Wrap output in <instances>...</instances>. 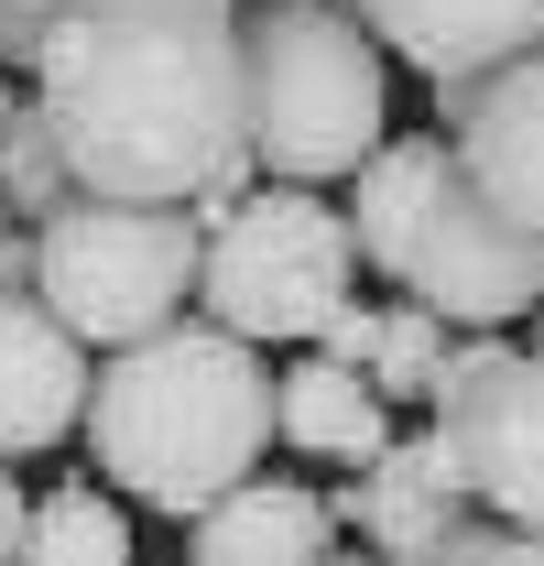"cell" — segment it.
Segmentation results:
<instances>
[{"instance_id": "21", "label": "cell", "mask_w": 544, "mask_h": 566, "mask_svg": "<svg viewBox=\"0 0 544 566\" xmlns=\"http://www.w3.org/2000/svg\"><path fill=\"white\" fill-rule=\"evenodd\" d=\"M22 512H33V491H22V469L0 458V566H11V545H22Z\"/></svg>"}, {"instance_id": "19", "label": "cell", "mask_w": 544, "mask_h": 566, "mask_svg": "<svg viewBox=\"0 0 544 566\" xmlns=\"http://www.w3.org/2000/svg\"><path fill=\"white\" fill-rule=\"evenodd\" d=\"M447 566H544V534H523V523H469V545Z\"/></svg>"}, {"instance_id": "6", "label": "cell", "mask_w": 544, "mask_h": 566, "mask_svg": "<svg viewBox=\"0 0 544 566\" xmlns=\"http://www.w3.org/2000/svg\"><path fill=\"white\" fill-rule=\"evenodd\" d=\"M436 436L458 447L490 523L544 534V349H501V327H469L436 381Z\"/></svg>"}, {"instance_id": "10", "label": "cell", "mask_w": 544, "mask_h": 566, "mask_svg": "<svg viewBox=\"0 0 544 566\" xmlns=\"http://www.w3.org/2000/svg\"><path fill=\"white\" fill-rule=\"evenodd\" d=\"M87 381H98V349L33 283H0V458L11 469L22 458H55L87 424Z\"/></svg>"}, {"instance_id": "23", "label": "cell", "mask_w": 544, "mask_h": 566, "mask_svg": "<svg viewBox=\"0 0 544 566\" xmlns=\"http://www.w3.org/2000/svg\"><path fill=\"white\" fill-rule=\"evenodd\" d=\"M0 66H11V0H0Z\"/></svg>"}, {"instance_id": "16", "label": "cell", "mask_w": 544, "mask_h": 566, "mask_svg": "<svg viewBox=\"0 0 544 566\" xmlns=\"http://www.w3.org/2000/svg\"><path fill=\"white\" fill-rule=\"evenodd\" d=\"M0 197L33 218V229L76 197V164H66V142H55V109H44L33 87L11 98V132H0Z\"/></svg>"}, {"instance_id": "5", "label": "cell", "mask_w": 544, "mask_h": 566, "mask_svg": "<svg viewBox=\"0 0 544 566\" xmlns=\"http://www.w3.org/2000/svg\"><path fill=\"white\" fill-rule=\"evenodd\" d=\"M207 218L197 208H142V197H87L33 229V294L66 316L87 349H132L197 305Z\"/></svg>"}, {"instance_id": "24", "label": "cell", "mask_w": 544, "mask_h": 566, "mask_svg": "<svg viewBox=\"0 0 544 566\" xmlns=\"http://www.w3.org/2000/svg\"><path fill=\"white\" fill-rule=\"evenodd\" d=\"M11 98H22V87H11V76H0V132H11Z\"/></svg>"}, {"instance_id": "9", "label": "cell", "mask_w": 544, "mask_h": 566, "mask_svg": "<svg viewBox=\"0 0 544 566\" xmlns=\"http://www.w3.org/2000/svg\"><path fill=\"white\" fill-rule=\"evenodd\" d=\"M436 132L458 142V175L479 197L523 240H544V44L490 76H447L436 87Z\"/></svg>"}, {"instance_id": "2", "label": "cell", "mask_w": 544, "mask_h": 566, "mask_svg": "<svg viewBox=\"0 0 544 566\" xmlns=\"http://www.w3.org/2000/svg\"><path fill=\"white\" fill-rule=\"evenodd\" d=\"M87 458L121 501H153L175 523H197L218 491H240L272 458V370L240 327L175 316L132 349H98L87 381Z\"/></svg>"}, {"instance_id": "15", "label": "cell", "mask_w": 544, "mask_h": 566, "mask_svg": "<svg viewBox=\"0 0 544 566\" xmlns=\"http://www.w3.org/2000/svg\"><path fill=\"white\" fill-rule=\"evenodd\" d=\"M11 566H142L132 556V512L76 469V480H55V491H33Z\"/></svg>"}, {"instance_id": "22", "label": "cell", "mask_w": 544, "mask_h": 566, "mask_svg": "<svg viewBox=\"0 0 544 566\" xmlns=\"http://www.w3.org/2000/svg\"><path fill=\"white\" fill-rule=\"evenodd\" d=\"M327 566H381V556H370V545H327Z\"/></svg>"}, {"instance_id": "11", "label": "cell", "mask_w": 544, "mask_h": 566, "mask_svg": "<svg viewBox=\"0 0 544 566\" xmlns=\"http://www.w3.org/2000/svg\"><path fill=\"white\" fill-rule=\"evenodd\" d=\"M370 33H381V55L414 66L425 87H447V76H490L512 66V55H534L544 44V0H348Z\"/></svg>"}, {"instance_id": "4", "label": "cell", "mask_w": 544, "mask_h": 566, "mask_svg": "<svg viewBox=\"0 0 544 566\" xmlns=\"http://www.w3.org/2000/svg\"><path fill=\"white\" fill-rule=\"evenodd\" d=\"M359 283V240H348V208L316 197V186H283V175H251L229 208L207 218V262H197V316L240 327L251 349L272 338H316Z\"/></svg>"}, {"instance_id": "18", "label": "cell", "mask_w": 544, "mask_h": 566, "mask_svg": "<svg viewBox=\"0 0 544 566\" xmlns=\"http://www.w3.org/2000/svg\"><path fill=\"white\" fill-rule=\"evenodd\" d=\"M66 11H132V0H11V76H33L44 33H55ZM175 11H240V0H175Z\"/></svg>"}, {"instance_id": "7", "label": "cell", "mask_w": 544, "mask_h": 566, "mask_svg": "<svg viewBox=\"0 0 544 566\" xmlns=\"http://www.w3.org/2000/svg\"><path fill=\"white\" fill-rule=\"evenodd\" d=\"M404 294H425L447 327H512V316L544 305V240H523L469 175H447L436 208H425V229H414Z\"/></svg>"}, {"instance_id": "12", "label": "cell", "mask_w": 544, "mask_h": 566, "mask_svg": "<svg viewBox=\"0 0 544 566\" xmlns=\"http://www.w3.org/2000/svg\"><path fill=\"white\" fill-rule=\"evenodd\" d=\"M272 447L283 458H338V469H370L381 447H393V403H381V381L338 349H305L272 370Z\"/></svg>"}, {"instance_id": "14", "label": "cell", "mask_w": 544, "mask_h": 566, "mask_svg": "<svg viewBox=\"0 0 544 566\" xmlns=\"http://www.w3.org/2000/svg\"><path fill=\"white\" fill-rule=\"evenodd\" d=\"M458 175V142L447 132H393L359 175H348V240H359V262L381 283H404V262H414V229H425V208H436V186Z\"/></svg>"}, {"instance_id": "20", "label": "cell", "mask_w": 544, "mask_h": 566, "mask_svg": "<svg viewBox=\"0 0 544 566\" xmlns=\"http://www.w3.org/2000/svg\"><path fill=\"white\" fill-rule=\"evenodd\" d=\"M370 338H381V305H359V294L316 327V349H338V359H370Z\"/></svg>"}, {"instance_id": "17", "label": "cell", "mask_w": 544, "mask_h": 566, "mask_svg": "<svg viewBox=\"0 0 544 566\" xmlns=\"http://www.w3.org/2000/svg\"><path fill=\"white\" fill-rule=\"evenodd\" d=\"M447 316L425 305V294H404V305H381V338H370V381H381V403H436V381H447Z\"/></svg>"}, {"instance_id": "1", "label": "cell", "mask_w": 544, "mask_h": 566, "mask_svg": "<svg viewBox=\"0 0 544 566\" xmlns=\"http://www.w3.org/2000/svg\"><path fill=\"white\" fill-rule=\"evenodd\" d=\"M33 98L55 109L76 186L142 197V208L218 218L251 164V98H240V11H66L33 55Z\"/></svg>"}, {"instance_id": "25", "label": "cell", "mask_w": 544, "mask_h": 566, "mask_svg": "<svg viewBox=\"0 0 544 566\" xmlns=\"http://www.w3.org/2000/svg\"><path fill=\"white\" fill-rule=\"evenodd\" d=\"M534 349H544V305H534Z\"/></svg>"}, {"instance_id": "3", "label": "cell", "mask_w": 544, "mask_h": 566, "mask_svg": "<svg viewBox=\"0 0 544 566\" xmlns=\"http://www.w3.org/2000/svg\"><path fill=\"white\" fill-rule=\"evenodd\" d=\"M240 98L283 186H348L393 142V55L348 0H240Z\"/></svg>"}, {"instance_id": "8", "label": "cell", "mask_w": 544, "mask_h": 566, "mask_svg": "<svg viewBox=\"0 0 544 566\" xmlns=\"http://www.w3.org/2000/svg\"><path fill=\"white\" fill-rule=\"evenodd\" d=\"M327 512L381 566H447L469 545V523H479V491H469V469H458V447L425 424V436H393L370 469H348L338 491H327Z\"/></svg>"}, {"instance_id": "13", "label": "cell", "mask_w": 544, "mask_h": 566, "mask_svg": "<svg viewBox=\"0 0 544 566\" xmlns=\"http://www.w3.org/2000/svg\"><path fill=\"white\" fill-rule=\"evenodd\" d=\"M327 545H338V512H327V491L251 469L240 491H218V501L197 512V545H186V566H327Z\"/></svg>"}]
</instances>
